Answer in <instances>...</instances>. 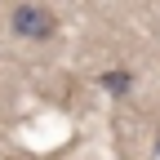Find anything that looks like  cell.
<instances>
[{
    "mask_svg": "<svg viewBox=\"0 0 160 160\" xmlns=\"http://www.w3.org/2000/svg\"><path fill=\"white\" fill-rule=\"evenodd\" d=\"M9 27H13V36L31 40V45H49L62 22H58V13H53L49 5H40V0H22V5H13Z\"/></svg>",
    "mask_w": 160,
    "mask_h": 160,
    "instance_id": "6da1fadb",
    "label": "cell"
},
{
    "mask_svg": "<svg viewBox=\"0 0 160 160\" xmlns=\"http://www.w3.org/2000/svg\"><path fill=\"white\" fill-rule=\"evenodd\" d=\"M98 85H102L111 98H125V93L133 89V71H125V67H111V71H102V76H98Z\"/></svg>",
    "mask_w": 160,
    "mask_h": 160,
    "instance_id": "7a4b0ae2",
    "label": "cell"
}]
</instances>
